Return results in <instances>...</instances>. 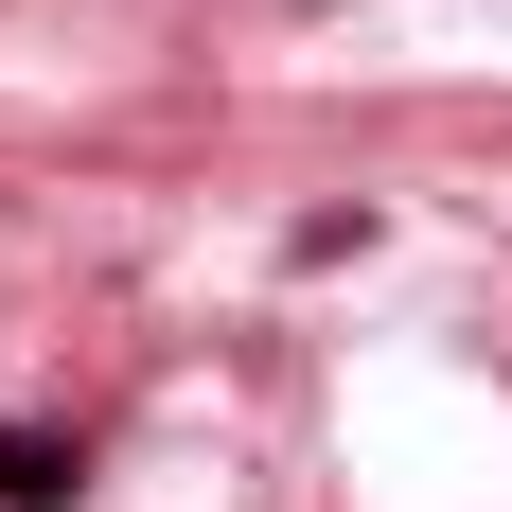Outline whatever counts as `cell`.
Segmentation results:
<instances>
[{"mask_svg":"<svg viewBox=\"0 0 512 512\" xmlns=\"http://www.w3.org/2000/svg\"><path fill=\"white\" fill-rule=\"evenodd\" d=\"M89 495V442L71 424H0V512H71Z\"/></svg>","mask_w":512,"mask_h":512,"instance_id":"1","label":"cell"}]
</instances>
